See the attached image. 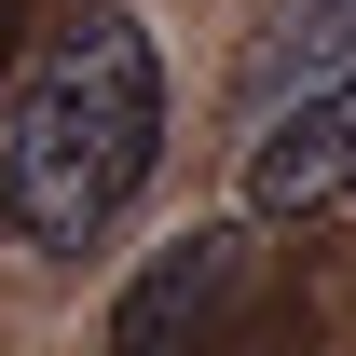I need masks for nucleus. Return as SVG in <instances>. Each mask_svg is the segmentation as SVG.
Returning <instances> with one entry per match:
<instances>
[{
    "label": "nucleus",
    "instance_id": "1",
    "mask_svg": "<svg viewBox=\"0 0 356 356\" xmlns=\"http://www.w3.org/2000/svg\"><path fill=\"white\" fill-rule=\"evenodd\" d=\"M151 151H165V55L124 0H96L42 42L14 124H0V233L28 261H83L151 192Z\"/></svg>",
    "mask_w": 356,
    "mask_h": 356
},
{
    "label": "nucleus",
    "instance_id": "2",
    "mask_svg": "<svg viewBox=\"0 0 356 356\" xmlns=\"http://www.w3.org/2000/svg\"><path fill=\"white\" fill-rule=\"evenodd\" d=\"M343 192H356V69H315L261 124V151H247V206H261V220H315V206H343Z\"/></svg>",
    "mask_w": 356,
    "mask_h": 356
},
{
    "label": "nucleus",
    "instance_id": "3",
    "mask_svg": "<svg viewBox=\"0 0 356 356\" xmlns=\"http://www.w3.org/2000/svg\"><path fill=\"white\" fill-rule=\"evenodd\" d=\"M233 288H247V233H192V247H165V261L110 302V343L151 356V343H178V329H220Z\"/></svg>",
    "mask_w": 356,
    "mask_h": 356
},
{
    "label": "nucleus",
    "instance_id": "4",
    "mask_svg": "<svg viewBox=\"0 0 356 356\" xmlns=\"http://www.w3.org/2000/svg\"><path fill=\"white\" fill-rule=\"evenodd\" d=\"M288 69H356V0H302V14H288Z\"/></svg>",
    "mask_w": 356,
    "mask_h": 356
},
{
    "label": "nucleus",
    "instance_id": "5",
    "mask_svg": "<svg viewBox=\"0 0 356 356\" xmlns=\"http://www.w3.org/2000/svg\"><path fill=\"white\" fill-rule=\"evenodd\" d=\"M14 28H28V0H0V55H14Z\"/></svg>",
    "mask_w": 356,
    "mask_h": 356
}]
</instances>
